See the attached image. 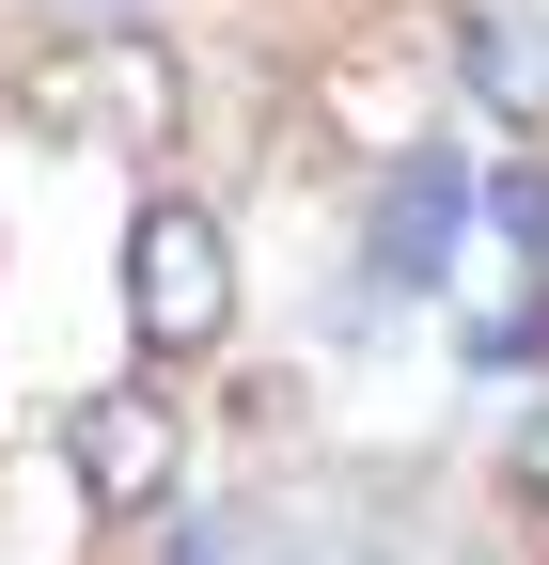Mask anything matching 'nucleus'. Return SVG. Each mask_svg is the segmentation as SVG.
Masks as SVG:
<instances>
[{"mask_svg": "<svg viewBox=\"0 0 549 565\" xmlns=\"http://www.w3.org/2000/svg\"><path fill=\"white\" fill-rule=\"evenodd\" d=\"M173 110H189V79H173V47H158L142 17H79L63 47H32V63H17V126H32V141L158 158V141H173Z\"/></svg>", "mask_w": 549, "mask_h": 565, "instance_id": "f257e3e1", "label": "nucleus"}, {"mask_svg": "<svg viewBox=\"0 0 549 565\" xmlns=\"http://www.w3.org/2000/svg\"><path fill=\"white\" fill-rule=\"evenodd\" d=\"M220 315H236V236L204 204H142L126 221V330L158 362H189V345H220Z\"/></svg>", "mask_w": 549, "mask_h": 565, "instance_id": "f03ea898", "label": "nucleus"}, {"mask_svg": "<svg viewBox=\"0 0 549 565\" xmlns=\"http://www.w3.org/2000/svg\"><path fill=\"white\" fill-rule=\"evenodd\" d=\"M455 221H471V173H455V141H408V158L377 173V221H362V315L424 299V282L455 267Z\"/></svg>", "mask_w": 549, "mask_h": 565, "instance_id": "7ed1b4c3", "label": "nucleus"}, {"mask_svg": "<svg viewBox=\"0 0 549 565\" xmlns=\"http://www.w3.org/2000/svg\"><path fill=\"white\" fill-rule=\"evenodd\" d=\"M173 456H189L173 393H79V408H63V471H79V503H95V519H158Z\"/></svg>", "mask_w": 549, "mask_h": 565, "instance_id": "20e7f679", "label": "nucleus"}, {"mask_svg": "<svg viewBox=\"0 0 549 565\" xmlns=\"http://www.w3.org/2000/svg\"><path fill=\"white\" fill-rule=\"evenodd\" d=\"M455 79L503 126H549V17L534 0H455Z\"/></svg>", "mask_w": 549, "mask_h": 565, "instance_id": "39448f33", "label": "nucleus"}, {"mask_svg": "<svg viewBox=\"0 0 549 565\" xmlns=\"http://www.w3.org/2000/svg\"><path fill=\"white\" fill-rule=\"evenodd\" d=\"M471 204H487V221H503V236H518V252H549V173H534V158H518V173H503V189H471Z\"/></svg>", "mask_w": 549, "mask_h": 565, "instance_id": "423d86ee", "label": "nucleus"}, {"mask_svg": "<svg viewBox=\"0 0 549 565\" xmlns=\"http://www.w3.org/2000/svg\"><path fill=\"white\" fill-rule=\"evenodd\" d=\"M518 487H534V503H549V408L518 424Z\"/></svg>", "mask_w": 549, "mask_h": 565, "instance_id": "0eeeda50", "label": "nucleus"}, {"mask_svg": "<svg viewBox=\"0 0 549 565\" xmlns=\"http://www.w3.org/2000/svg\"><path fill=\"white\" fill-rule=\"evenodd\" d=\"M173 565H236V534H204V519H189V534H173Z\"/></svg>", "mask_w": 549, "mask_h": 565, "instance_id": "6e6552de", "label": "nucleus"}]
</instances>
